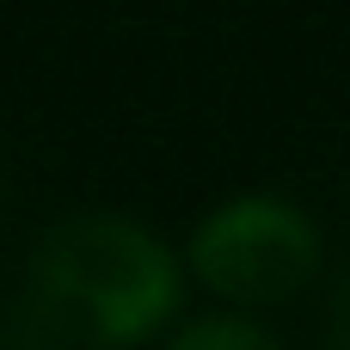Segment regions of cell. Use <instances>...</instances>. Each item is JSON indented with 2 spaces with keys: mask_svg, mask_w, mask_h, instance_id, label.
I'll use <instances>...</instances> for the list:
<instances>
[{
  "mask_svg": "<svg viewBox=\"0 0 350 350\" xmlns=\"http://www.w3.org/2000/svg\"><path fill=\"white\" fill-rule=\"evenodd\" d=\"M178 308L172 252L111 215L49 228L25 265L12 338L25 345H135Z\"/></svg>",
  "mask_w": 350,
  "mask_h": 350,
  "instance_id": "cell-1",
  "label": "cell"
},
{
  "mask_svg": "<svg viewBox=\"0 0 350 350\" xmlns=\"http://www.w3.org/2000/svg\"><path fill=\"white\" fill-rule=\"evenodd\" d=\"M178 350H271L277 345V332H265V326H252V320H197V326H185Z\"/></svg>",
  "mask_w": 350,
  "mask_h": 350,
  "instance_id": "cell-3",
  "label": "cell"
},
{
  "mask_svg": "<svg viewBox=\"0 0 350 350\" xmlns=\"http://www.w3.org/2000/svg\"><path fill=\"white\" fill-rule=\"evenodd\" d=\"M191 265L234 308H283L320 271V228L283 197H234L191 234Z\"/></svg>",
  "mask_w": 350,
  "mask_h": 350,
  "instance_id": "cell-2",
  "label": "cell"
}]
</instances>
